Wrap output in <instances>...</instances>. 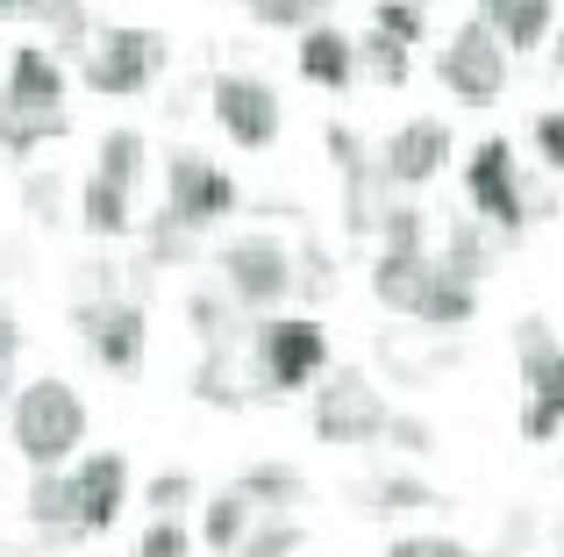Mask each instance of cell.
<instances>
[{"label": "cell", "mask_w": 564, "mask_h": 557, "mask_svg": "<svg viewBox=\"0 0 564 557\" xmlns=\"http://www.w3.org/2000/svg\"><path fill=\"white\" fill-rule=\"evenodd\" d=\"M408 72H414V51H408V43L379 36V29H365V36H358V79H372V86H408Z\"/></svg>", "instance_id": "cell-31"}, {"label": "cell", "mask_w": 564, "mask_h": 557, "mask_svg": "<svg viewBox=\"0 0 564 557\" xmlns=\"http://www.w3.org/2000/svg\"><path fill=\"white\" fill-rule=\"evenodd\" d=\"M436 79L443 94L457 100V108H494L500 94H508V51H500V36L471 14V22H457L451 43H436Z\"/></svg>", "instance_id": "cell-7"}, {"label": "cell", "mask_w": 564, "mask_h": 557, "mask_svg": "<svg viewBox=\"0 0 564 557\" xmlns=\"http://www.w3.org/2000/svg\"><path fill=\"white\" fill-rule=\"evenodd\" d=\"M236 208H243V186H236L215 157L172 151V165H165V215H172V222H186L193 237H200V229L229 222Z\"/></svg>", "instance_id": "cell-9"}, {"label": "cell", "mask_w": 564, "mask_h": 557, "mask_svg": "<svg viewBox=\"0 0 564 557\" xmlns=\"http://www.w3.org/2000/svg\"><path fill=\"white\" fill-rule=\"evenodd\" d=\"M137 557H193V529L180 515H151V529H143Z\"/></svg>", "instance_id": "cell-38"}, {"label": "cell", "mask_w": 564, "mask_h": 557, "mask_svg": "<svg viewBox=\"0 0 564 557\" xmlns=\"http://www.w3.org/2000/svg\"><path fill=\"white\" fill-rule=\"evenodd\" d=\"M479 22L500 36V51L522 57V51H543L557 29V0H479Z\"/></svg>", "instance_id": "cell-18"}, {"label": "cell", "mask_w": 564, "mask_h": 557, "mask_svg": "<svg viewBox=\"0 0 564 557\" xmlns=\"http://www.w3.org/2000/svg\"><path fill=\"white\" fill-rule=\"evenodd\" d=\"M479 315V286H465V278H451L436 265V278H429V293H422V307H414V321H422L429 336H451V329H465V321Z\"/></svg>", "instance_id": "cell-23"}, {"label": "cell", "mask_w": 564, "mask_h": 557, "mask_svg": "<svg viewBox=\"0 0 564 557\" xmlns=\"http://www.w3.org/2000/svg\"><path fill=\"white\" fill-rule=\"evenodd\" d=\"M72 114L51 108V114H22V108H0V157H36L43 143H65Z\"/></svg>", "instance_id": "cell-26"}, {"label": "cell", "mask_w": 564, "mask_h": 557, "mask_svg": "<svg viewBox=\"0 0 564 557\" xmlns=\"http://www.w3.org/2000/svg\"><path fill=\"white\" fill-rule=\"evenodd\" d=\"M193 493H200V479H193V472H158L151 487H143V507H151V515H186Z\"/></svg>", "instance_id": "cell-36"}, {"label": "cell", "mask_w": 564, "mask_h": 557, "mask_svg": "<svg viewBox=\"0 0 564 557\" xmlns=\"http://www.w3.org/2000/svg\"><path fill=\"white\" fill-rule=\"evenodd\" d=\"M258 29H286V36H307V29L336 22V0H243Z\"/></svg>", "instance_id": "cell-30"}, {"label": "cell", "mask_w": 564, "mask_h": 557, "mask_svg": "<svg viewBox=\"0 0 564 557\" xmlns=\"http://www.w3.org/2000/svg\"><path fill=\"white\" fill-rule=\"evenodd\" d=\"M0 22H14V0H0Z\"/></svg>", "instance_id": "cell-46"}, {"label": "cell", "mask_w": 564, "mask_h": 557, "mask_svg": "<svg viewBox=\"0 0 564 557\" xmlns=\"http://www.w3.org/2000/svg\"><path fill=\"white\" fill-rule=\"evenodd\" d=\"M186 321L200 329L207 350H236V329H243V321H236V301L221 286H200V293H193V301H186Z\"/></svg>", "instance_id": "cell-28"}, {"label": "cell", "mask_w": 564, "mask_h": 557, "mask_svg": "<svg viewBox=\"0 0 564 557\" xmlns=\"http://www.w3.org/2000/svg\"><path fill=\"white\" fill-rule=\"evenodd\" d=\"M72 493H79V529L108 536L129 507V458L122 450H79L72 458Z\"/></svg>", "instance_id": "cell-12"}, {"label": "cell", "mask_w": 564, "mask_h": 557, "mask_svg": "<svg viewBox=\"0 0 564 557\" xmlns=\"http://www.w3.org/2000/svg\"><path fill=\"white\" fill-rule=\"evenodd\" d=\"M143 165H151V143H143V129H108L100 136V179H115V186H129L137 194V179H143Z\"/></svg>", "instance_id": "cell-29"}, {"label": "cell", "mask_w": 564, "mask_h": 557, "mask_svg": "<svg viewBox=\"0 0 564 557\" xmlns=\"http://www.w3.org/2000/svg\"><path fill=\"white\" fill-rule=\"evenodd\" d=\"M236 493H243L258 515H293V507L307 501V479L293 472V465L264 458V465H250V472H236Z\"/></svg>", "instance_id": "cell-21"}, {"label": "cell", "mask_w": 564, "mask_h": 557, "mask_svg": "<svg viewBox=\"0 0 564 557\" xmlns=\"http://www.w3.org/2000/svg\"><path fill=\"white\" fill-rule=\"evenodd\" d=\"M215 272H221L215 286L229 293L236 307H250V315H272V307L293 293V243L272 237V229H250V237H229V251H221Z\"/></svg>", "instance_id": "cell-6"}, {"label": "cell", "mask_w": 564, "mask_h": 557, "mask_svg": "<svg viewBox=\"0 0 564 557\" xmlns=\"http://www.w3.org/2000/svg\"><path fill=\"white\" fill-rule=\"evenodd\" d=\"M165 65H172V43L158 36V29L115 22V29H94V43H86V57H79V79H86V94H100V100H137L165 79Z\"/></svg>", "instance_id": "cell-2"}, {"label": "cell", "mask_w": 564, "mask_h": 557, "mask_svg": "<svg viewBox=\"0 0 564 557\" xmlns=\"http://www.w3.org/2000/svg\"><path fill=\"white\" fill-rule=\"evenodd\" d=\"M529 536H536V515H508V522H500V544H508V550H522Z\"/></svg>", "instance_id": "cell-44"}, {"label": "cell", "mask_w": 564, "mask_h": 557, "mask_svg": "<svg viewBox=\"0 0 564 557\" xmlns=\"http://www.w3.org/2000/svg\"><path fill=\"white\" fill-rule=\"evenodd\" d=\"M250 386H258V372H243L236 350H200V364H193V401L200 407H250Z\"/></svg>", "instance_id": "cell-22"}, {"label": "cell", "mask_w": 564, "mask_h": 557, "mask_svg": "<svg viewBox=\"0 0 564 557\" xmlns=\"http://www.w3.org/2000/svg\"><path fill=\"white\" fill-rule=\"evenodd\" d=\"M379 251H429V215L422 208H408V200H393V208L379 215Z\"/></svg>", "instance_id": "cell-33"}, {"label": "cell", "mask_w": 564, "mask_h": 557, "mask_svg": "<svg viewBox=\"0 0 564 557\" xmlns=\"http://www.w3.org/2000/svg\"><path fill=\"white\" fill-rule=\"evenodd\" d=\"M14 14H29V22L57 43V57H86V43H94V14H86V0H14Z\"/></svg>", "instance_id": "cell-20"}, {"label": "cell", "mask_w": 564, "mask_h": 557, "mask_svg": "<svg viewBox=\"0 0 564 557\" xmlns=\"http://www.w3.org/2000/svg\"><path fill=\"white\" fill-rule=\"evenodd\" d=\"M207 100H215V122L236 151H272L279 129H286V100H279L258 72H221Z\"/></svg>", "instance_id": "cell-11"}, {"label": "cell", "mask_w": 564, "mask_h": 557, "mask_svg": "<svg viewBox=\"0 0 564 557\" xmlns=\"http://www.w3.org/2000/svg\"><path fill=\"white\" fill-rule=\"evenodd\" d=\"M79 229L86 237H100V243H115V237H129L137 229V215H129V186H115V179H86L79 186Z\"/></svg>", "instance_id": "cell-25"}, {"label": "cell", "mask_w": 564, "mask_h": 557, "mask_svg": "<svg viewBox=\"0 0 564 557\" xmlns=\"http://www.w3.org/2000/svg\"><path fill=\"white\" fill-rule=\"evenodd\" d=\"M465 200L494 237H522L529 229V186H522V172H514L508 136H486L479 151L465 157Z\"/></svg>", "instance_id": "cell-8"}, {"label": "cell", "mask_w": 564, "mask_h": 557, "mask_svg": "<svg viewBox=\"0 0 564 557\" xmlns=\"http://www.w3.org/2000/svg\"><path fill=\"white\" fill-rule=\"evenodd\" d=\"M143 243H151V265H165V258H193V229L172 222V215H151Z\"/></svg>", "instance_id": "cell-39"}, {"label": "cell", "mask_w": 564, "mask_h": 557, "mask_svg": "<svg viewBox=\"0 0 564 557\" xmlns=\"http://www.w3.org/2000/svg\"><path fill=\"white\" fill-rule=\"evenodd\" d=\"M514 372H522V436L551 444L564 429V343L543 315L514 321Z\"/></svg>", "instance_id": "cell-4"}, {"label": "cell", "mask_w": 564, "mask_h": 557, "mask_svg": "<svg viewBox=\"0 0 564 557\" xmlns=\"http://www.w3.org/2000/svg\"><path fill=\"white\" fill-rule=\"evenodd\" d=\"M386 422H393V401L379 393L372 372H358V364H344V372H322L315 379V436L336 450H365L386 436Z\"/></svg>", "instance_id": "cell-5"}, {"label": "cell", "mask_w": 564, "mask_h": 557, "mask_svg": "<svg viewBox=\"0 0 564 557\" xmlns=\"http://www.w3.org/2000/svg\"><path fill=\"white\" fill-rule=\"evenodd\" d=\"M551 57H557V72H564V36H557V43H551Z\"/></svg>", "instance_id": "cell-45"}, {"label": "cell", "mask_w": 564, "mask_h": 557, "mask_svg": "<svg viewBox=\"0 0 564 557\" xmlns=\"http://www.w3.org/2000/svg\"><path fill=\"white\" fill-rule=\"evenodd\" d=\"M379 444L408 450V458H429V450H436V429H429L422 415H400V407H393V422H386V436H379Z\"/></svg>", "instance_id": "cell-40"}, {"label": "cell", "mask_w": 564, "mask_h": 557, "mask_svg": "<svg viewBox=\"0 0 564 557\" xmlns=\"http://www.w3.org/2000/svg\"><path fill=\"white\" fill-rule=\"evenodd\" d=\"M22 208H29V222L57 229V208H65V179H57V172H29V179H22Z\"/></svg>", "instance_id": "cell-37"}, {"label": "cell", "mask_w": 564, "mask_h": 557, "mask_svg": "<svg viewBox=\"0 0 564 557\" xmlns=\"http://www.w3.org/2000/svg\"><path fill=\"white\" fill-rule=\"evenodd\" d=\"M0 108H22V114L65 108V57L43 51V43H14L8 79H0Z\"/></svg>", "instance_id": "cell-14"}, {"label": "cell", "mask_w": 564, "mask_h": 557, "mask_svg": "<svg viewBox=\"0 0 564 557\" xmlns=\"http://www.w3.org/2000/svg\"><path fill=\"white\" fill-rule=\"evenodd\" d=\"M250 529H258V507H250L236 487H221L215 501L200 507V536H193V544H207L215 557H236V544H243Z\"/></svg>", "instance_id": "cell-24"}, {"label": "cell", "mask_w": 564, "mask_h": 557, "mask_svg": "<svg viewBox=\"0 0 564 557\" xmlns=\"http://www.w3.org/2000/svg\"><path fill=\"white\" fill-rule=\"evenodd\" d=\"M379 364L400 372V386H414V379H436L451 364V350H414L408 336H379Z\"/></svg>", "instance_id": "cell-32"}, {"label": "cell", "mask_w": 564, "mask_h": 557, "mask_svg": "<svg viewBox=\"0 0 564 557\" xmlns=\"http://www.w3.org/2000/svg\"><path fill=\"white\" fill-rule=\"evenodd\" d=\"M22 515H29V529L51 536V544H86V529H79V493H72V465H65V472H29Z\"/></svg>", "instance_id": "cell-16"}, {"label": "cell", "mask_w": 564, "mask_h": 557, "mask_svg": "<svg viewBox=\"0 0 564 557\" xmlns=\"http://www.w3.org/2000/svg\"><path fill=\"white\" fill-rule=\"evenodd\" d=\"M536 157L564 179V108H551V114H536Z\"/></svg>", "instance_id": "cell-42"}, {"label": "cell", "mask_w": 564, "mask_h": 557, "mask_svg": "<svg viewBox=\"0 0 564 557\" xmlns=\"http://www.w3.org/2000/svg\"><path fill=\"white\" fill-rule=\"evenodd\" d=\"M465 557H479V550H465Z\"/></svg>", "instance_id": "cell-48"}, {"label": "cell", "mask_w": 564, "mask_h": 557, "mask_svg": "<svg viewBox=\"0 0 564 557\" xmlns=\"http://www.w3.org/2000/svg\"><path fill=\"white\" fill-rule=\"evenodd\" d=\"M379 165H386V179H393V194L400 186H429L451 165V129H443L436 114H414V122H400L393 136H386Z\"/></svg>", "instance_id": "cell-13"}, {"label": "cell", "mask_w": 564, "mask_h": 557, "mask_svg": "<svg viewBox=\"0 0 564 557\" xmlns=\"http://www.w3.org/2000/svg\"><path fill=\"white\" fill-rule=\"evenodd\" d=\"M429 278H436V251H379L372 258V301L386 307V315H408L414 321Z\"/></svg>", "instance_id": "cell-17"}, {"label": "cell", "mask_w": 564, "mask_h": 557, "mask_svg": "<svg viewBox=\"0 0 564 557\" xmlns=\"http://www.w3.org/2000/svg\"><path fill=\"white\" fill-rule=\"evenodd\" d=\"M293 57H301V79L322 86V94H344V86H358V36L336 22L307 29L301 43H293Z\"/></svg>", "instance_id": "cell-15"}, {"label": "cell", "mask_w": 564, "mask_h": 557, "mask_svg": "<svg viewBox=\"0 0 564 557\" xmlns=\"http://www.w3.org/2000/svg\"><path fill=\"white\" fill-rule=\"evenodd\" d=\"M372 29L414 51V43L429 36V0H379V8H372Z\"/></svg>", "instance_id": "cell-35"}, {"label": "cell", "mask_w": 564, "mask_h": 557, "mask_svg": "<svg viewBox=\"0 0 564 557\" xmlns=\"http://www.w3.org/2000/svg\"><path fill=\"white\" fill-rule=\"evenodd\" d=\"M8 436H14V450L29 458V472H65V465L86 450V401H79V386H65L57 372L14 386Z\"/></svg>", "instance_id": "cell-1"}, {"label": "cell", "mask_w": 564, "mask_h": 557, "mask_svg": "<svg viewBox=\"0 0 564 557\" xmlns=\"http://www.w3.org/2000/svg\"><path fill=\"white\" fill-rule=\"evenodd\" d=\"M301 544H307V529H301L293 515H264L258 529H250L243 544H236V557H293Z\"/></svg>", "instance_id": "cell-34"}, {"label": "cell", "mask_w": 564, "mask_h": 557, "mask_svg": "<svg viewBox=\"0 0 564 557\" xmlns=\"http://www.w3.org/2000/svg\"><path fill=\"white\" fill-rule=\"evenodd\" d=\"M250 372H258V393H307L329 372V329L315 315L250 321Z\"/></svg>", "instance_id": "cell-3"}, {"label": "cell", "mask_w": 564, "mask_h": 557, "mask_svg": "<svg viewBox=\"0 0 564 557\" xmlns=\"http://www.w3.org/2000/svg\"><path fill=\"white\" fill-rule=\"evenodd\" d=\"M72 321H79L86 350H94L100 372H143V350H151V321H143V307L129 301V293H115V301H72Z\"/></svg>", "instance_id": "cell-10"}, {"label": "cell", "mask_w": 564, "mask_h": 557, "mask_svg": "<svg viewBox=\"0 0 564 557\" xmlns=\"http://www.w3.org/2000/svg\"><path fill=\"white\" fill-rule=\"evenodd\" d=\"M14 358H22V315L0 301V401H14Z\"/></svg>", "instance_id": "cell-41"}, {"label": "cell", "mask_w": 564, "mask_h": 557, "mask_svg": "<svg viewBox=\"0 0 564 557\" xmlns=\"http://www.w3.org/2000/svg\"><path fill=\"white\" fill-rule=\"evenodd\" d=\"M386 557H465V544L457 536H400Z\"/></svg>", "instance_id": "cell-43"}, {"label": "cell", "mask_w": 564, "mask_h": 557, "mask_svg": "<svg viewBox=\"0 0 564 557\" xmlns=\"http://www.w3.org/2000/svg\"><path fill=\"white\" fill-rule=\"evenodd\" d=\"M0 557H22V550H14V544H0Z\"/></svg>", "instance_id": "cell-47"}, {"label": "cell", "mask_w": 564, "mask_h": 557, "mask_svg": "<svg viewBox=\"0 0 564 557\" xmlns=\"http://www.w3.org/2000/svg\"><path fill=\"white\" fill-rule=\"evenodd\" d=\"M358 507L365 515H408V507H443V493L414 472H386V479H365L358 487Z\"/></svg>", "instance_id": "cell-27"}, {"label": "cell", "mask_w": 564, "mask_h": 557, "mask_svg": "<svg viewBox=\"0 0 564 557\" xmlns=\"http://www.w3.org/2000/svg\"><path fill=\"white\" fill-rule=\"evenodd\" d=\"M500 243H508V237H494V229H486L479 215H457V222L443 229V258H436V265L451 272V278H465V286H479V278L494 272Z\"/></svg>", "instance_id": "cell-19"}]
</instances>
